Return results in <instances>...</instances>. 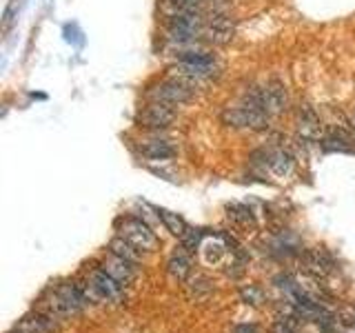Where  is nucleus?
Here are the masks:
<instances>
[{"mask_svg":"<svg viewBox=\"0 0 355 333\" xmlns=\"http://www.w3.org/2000/svg\"><path fill=\"white\" fill-rule=\"evenodd\" d=\"M222 125H227L231 129H249V131H266L269 129L271 116H266L264 111L255 109L247 103H242L238 107H227L220 114Z\"/></svg>","mask_w":355,"mask_h":333,"instance_id":"nucleus-3","label":"nucleus"},{"mask_svg":"<svg viewBox=\"0 0 355 333\" xmlns=\"http://www.w3.org/2000/svg\"><path fill=\"white\" fill-rule=\"evenodd\" d=\"M166 269L175 278V280H187L189 273H191V258H189V251L184 247L175 249L171 253L169 262H166Z\"/></svg>","mask_w":355,"mask_h":333,"instance_id":"nucleus-11","label":"nucleus"},{"mask_svg":"<svg viewBox=\"0 0 355 333\" xmlns=\"http://www.w3.org/2000/svg\"><path fill=\"white\" fill-rule=\"evenodd\" d=\"M138 153L144 160L151 162H162V160H171L175 155V147L166 140H142L138 144Z\"/></svg>","mask_w":355,"mask_h":333,"instance_id":"nucleus-10","label":"nucleus"},{"mask_svg":"<svg viewBox=\"0 0 355 333\" xmlns=\"http://www.w3.org/2000/svg\"><path fill=\"white\" fill-rule=\"evenodd\" d=\"M242 103L264 111L266 116H277L288 107V94L280 80H271L266 85H255L247 89L242 96Z\"/></svg>","mask_w":355,"mask_h":333,"instance_id":"nucleus-1","label":"nucleus"},{"mask_svg":"<svg viewBox=\"0 0 355 333\" xmlns=\"http://www.w3.org/2000/svg\"><path fill=\"white\" fill-rule=\"evenodd\" d=\"M264 153V166H269V169H273L277 176L286 173L288 169H291V153L284 151L282 147H275V149H269V151H262Z\"/></svg>","mask_w":355,"mask_h":333,"instance_id":"nucleus-12","label":"nucleus"},{"mask_svg":"<svg viewBox=\"0 0 355 333\" xmlns=\"http://www.w3.org/2000/svg\"><path fill=\"white\" fill-rule=\"evenodd\" d=\"M147 98L153 100V103L180 107V105L191 103V100L196 98V87L180 80L178 76H171V78H164V80H160V83H155L147 92Z\"/></svg>","mask_w":355,"mask_h":333,"instance_id":"nucleus-2","label":"nucleus"},{"mask_svg":"<svg viewBox=\"0 0 355 333\" xmlns=\"http://www.w3.org/2000/svg\"><path fill=\"white\" fill-rule=\"evenodd\" d=\"M109 251L120 255V258L129 260V262H136V264L142 260V251L136 247V244H131L129 240H125L122 236H118V238H114V240L109 242Z\"/></svg>","mask_w":355,"mask_h":333,"instance_id":"nucleus-13","label":"nucleus"},{"mask_svg":"<svg viewBox=\"0 0 355 333\" xmlns=\"http://www.w3.org/2000/svg\"><path fill=\"white\" fill-rule=\"evenodd\" d=\"M200 249H202V255H205V260H207V262H220V260H222V255H225V253L229 251V244L225 242V238L218 236L216 242H207V244H202Z\"/></svg>","mask_w":355,"mask_h":333,"instance_id":"nucleus-15","label":"nucleus"},{"mask_svg":"<svg viewBox=\"0 0 355 333\" xmlns=\"http://www.w3.org/2000/svg\"><path fill=\"white\" fill-rule=\"evenodd\" d=\"M229 220H233V222H238V225H244V227H253L255 225V218H253V214H251V209H247V207H242V205H233V207H229Z\"/></svg>","mask_w":355,"mask_h":333,"instance_id":"nucleus-17","label":"nucleus"},{"mask_svg":"<svg viewBox=\"0 0 355 333\" xmlns=\"http://www.w3.org/2000/svg\"><path fill=\"white\" fill-rule=\"evenodd\" d=\"M138 127L142 129H151V131H160V129H169L175 122V109L171 105L164 103H151L144 105L138 116H136Z\"/></svg>","mask_w":355,"mask_h":333,"instance_id":"nucleus-5","label":"nucleus"},{"mask_svg":"<svg viewBox=\"0 0 355 333\" xmlns=\"http://www.w3.org/2000/svg\"><path fill=\"white\" fill-rule=\"evenodd\" d=\"M89 284H92L98 296L105 300V302H116L120 305L122 302V298H125V284L118 282L114 275L107 273L103 266H96V269L89 271Z\"/></svg>","mask_w":355,"mask_h":333,"instance_id":"nucleus-6","label":"nucleus"},{"mask_svg":"<svg viewBox=\"0 0 355 333\" xmlns=\"http://www.w3.org/2000/svg\"><path fill=\"white\" fill-rule=\"evenodd\" d=\"M58 316L51 314L47 309H40V311H33V314L25 316L18 322V331L22 333H53L55 327H58Z\"/></svg>","mask_w":355,"mask_h":333,"instance_id":"nucleus-7","label":"nucleus"},{"mask_svg":"<svg viewBox=\"0 0 355 333\" xmlns=\"http://www.w3.org/2000/svg\"><path fill=\"white\" fill-rule=\"evenodd\" d=\"M155 214H158V218L162 220V225L169 229L173 236H178L180 238L182 233L187 231V222L178 216V214H173V211H166V209H155Z\"/></svg>","mask_w":355,"mask_h":333,"instance_id":"nucleus-14","label":"nucleus"},{"mask_svg":"<svg viewBox=\"0 0 355 333\" xmlns=\"http://www.w3.org/2000/svg\"><path fill=\"white\" fill-rule=\"evenodd\" d=\"M180 240H182V247H184L189 253H193L196 249H200V240H202V231H200V229L187 227V231L180 236Z\"/></svg>","mask_w":355,"mask_h":333,"instance_id":"nucleus-18","label":"nucleus"},{"mask_svg":"<svg viewBox=\"0 0 355 333\" xmlns=\"http://www.w3.org/2000/svg\"><path fill=\"white\" fill-rule=\"evenodd\" d=\"M240 298H242L244 305H251V307H260V305L266 302V293L262 291L260 287H255V284L242 287L240 289Z\"/></svg>","mask_w":355,"mask_h":333,"instance_id":"nucleus-16","label":"nucleus"},{"mask_svg":"<svg viewBox=\"0 0 355 333\" xmlns=\"http://www.w3.org/2000/svg\"><path fill=\"white\" fill-rule=\"evenodd\" d=\"M118 233L131 244H136L140 251H155L158 247V236L151 231L147 222H142L140 218H125L120 220Z\"/></svg>","mask_w":355,"mask_h":333,"instance_id":"nucleus-4","label":"nucleus"},{"mask_svg":"<svg viewBox=\"0 0 355 333\" xmlns=\"http://www.w3.org/2000/svg\"><path fill=\"white\" fill-rule=\"evenodd\" d=\"M255 331H258L255 327H238L236 329V333H255Z\"/></svg>","mask_w":355,"mask_h":333,"instance_id":"nucleus-19","label":"nucleus"},{"mask_svg":"<svg viewBox=\"0 0 355 333\" xmlns=\"http://www.w3.org/2000/svg\"><path fill=\"white\" fill-rule=\"evenodd\" d=\"M297 131L304 140H318L320 142L322 122H320V116L313 107L300 105V109H297Z\"/></svg>","mask_w":355,"mask_h":333,"instance_id":"nucleus-9","label":"nucleus"},{"mask_svg":"<svg viewBox=\"0 0 355 333\" xmlns=\"http://www.w3.org/2000/svg\"><path fill=\"white\" fill-rule=\"evenodd\" d=\"M14 333H22V331H18V329H16V331H14Z\"/></svg>","mask_w":355,"mask_h":333,"instance_id":"nucleus-20","label":"nucleus"},{"mask_svg":"<svg viewBox=\"0 0 355 333\" xmlns=\"http://www.w3.org/2000/svg\"><path fill=\"white\" fill-rule=\"evenodd\" d=\"M103 269L107 271V273H111L116 278L118 282H122V284H129L133 278L138 275V271H136V262H129V260H125V258H120V255H116V253H107L105 258H103Z\"/></svg>","mask_w":355,"mask_h":333,"instance_id":"nucleus-8","label":"nucleus"}]
</instances>
